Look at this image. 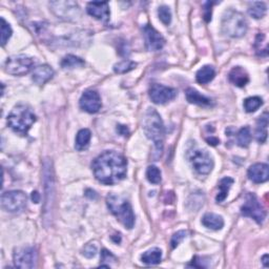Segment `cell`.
Here are the masks:
<instances>
[{
	"label": "cell",
	"instance_id": "cell-1",
	"mask_svg": "<svg viewBox=\"0 0 269 269\" xmlns=\"http://www.w3.org/2000/svg\"><path fill=\"white\" fill-rule=\"evenodd\" d=\"M91 168L98 181L102 184L113 185L125 178L127 161L119 152L106 150L95 159Z\"/></svg>",
	"mask_w": 269,
	"mask_h": 269
},
{
	"label": "cell",
	"instance_id": "cell-2",
	"mask_svg": "<svg viewBox=\"0 0 269 269\" xmlns=\"http://www.w3.org/2000/svg\"><path fill=\"white\" fill-rule=\"evenodd\" d=\"M143 131L149 140L155 144V150L157 157L159 158L163 151V141H164V125L160 115L154 108H149L146 112L143 121Z\"/></svg>",
	"mask_w": 269,
	"mask_h": 269
},
{
	"label": "cell",
	"instance_id": "cell-3",
	"mask_svg": "<svg viewBox=\"0 0 269 269\" xmlns=\"http://www.w3.org/2000/svg\"><path fill=\"white\" fill-rule=\"evenodd\" d=\"M107 207L113 215L124 225L127 229H132L134 225V215L130 202L119 194H109L106 198Z\"/></svg>",
	"mask_w": 269,
	"mask_h": 269
},
{
	"label": "cell",
	"instance_id": "cell-4",
	"mask_svg": "<svg viewBox=\"0 0 269 269\" xmlns=\"http://www.w3.org/2000/svg\"><path fill=\"white\" fill-rule=\"evenodd\" d=\"M36 122V115L28 105H18L8 116V124L15 133L27 134Z\"/></svg>",
	"mask_w": 269,
	"mask_h": 269
},
{
	"label": "cell",
	"instance_id": "cell-5",
	"mask_svg": "<svg viewBox=\"0 0 269 269\" xmlns=\"http://www.w3.org/2000/svg\"><path fill=\"white\" fill-rule=\"evenodd\" d=\"M248 23L240 12L229 10L222 18V32L231 38H240L247 32Z\"/></svg>",
	"mask_w": 269,
	"mask_h": 269
},
{
	"label": "cell",
	"instance_id": "cell-6",
	"mask_svg": "<svg viewBox=\"0 0 269 269\" xmlns=\"http://www.w3.org/2000/svg\"><path fill=\"white\" fill-rule=\"evenodd\" d=\"M187 158L198 174L209 175L212 170L213 160L207 150L192 148L187 151Z\"/></svg>",
	"mask_w": 269,
	"mask_h": 269
},
{
	"label": "cell",
	"instance_id": "cell-7",
	"mask_svg": "<svg viewBox=\"0 0 269 269\" xmlns=\"http://www.w3.org/2000/svg\"><path fill=\"white\" fill-rule=\"evenodd\" d=\"M34 60L27 55H15L5 61V72L14 76H23L33 69Z\"/></svg>",
	"mask_w": 269,
	"mask_h": 269
},
{
	"label": "cell",
	"instance_id": "cell-8",
	"mask_svg": "<svg viewBox=\"0 0 269 269\" xmlns=\"http://www.w3.org/2000/svg\"><path fill=\"white\" fill-rule=\"evenodd\" d=\"M241 212L244 217L254 219L258 224H262L266 218V211L264 207L259 202L258 198L254 194H247L244 205L241 207Z\"/></svg>",
	"mask_w": 269,
	"mask_h": 269
},
{
	"label": "cell",
	"instance_id": "cell-9",
	"mask_svg": "<svg viewBox=\"0 0 269 269\" xmlns=\"http://www.w3.org/2000/svg\"><path fill=\"white\" fill-rule=\"evenodd\" d=\"M28 202L27 194L21 191H11L1 195L2 209L10 212H19L26 209Z\"/></svg>",
	"mask_w": 269,
	"mask_h": 269
},
{
	"label": "cell",
	"instance_id": "cell-10",
	"mask_svg": "<svg viewBox=\"0 0 269 269\" xmlns=\"http://www.w3.org/2000/svg\"><path fill=\"white\" fill-rule=\"evenodd\" d=\"M50 7L54 14L64 20H77L80 16V8L74 1H52Z\"/></svg>",
	"mask_w": 269,
	"mask_h": 269
},
{
	"label": "cell",
	"instance_id": "cell-11",
	"mask_svg": "<svg viewBox=\"0 0 269 269\" xmlns=\"http://www.w3.org/2000/svg\"><path fill=\"white\" fill-rule=\"evenodd\" d=\"M37 261V253L33 247H18L14 252V264L18 268H34Z\"/></svg>",
	"mask_w": 269,
	"mask_h": 269
},
{
	"label": "cell",
	"instance_id": "cell-12",
	"mask_svg": "<svg viewBox=\"0 0 269 269\" xmlns=\"http://www.w3.org/2000/svg\"><path fill=\"white\" fill-rule=\"evenodd\" d=\"M44 182L46 192L45 204V216H46V213L51 211L54 195V175L52 169V163L48 160H45L44 163Z\"/></svg>",
	"mask_w": 269,
	"mask_h": 269
},
{
	"label": "cell",
	"instance_id": "cell-13",
	"mask_svg": "<svg viewBox=\"0 0 269 269\" xmlns=\"http://www.w3.org/2000/svg\"><path fill=\"white\" fill-rule=\"evenodd\" d=\"M177 96V90L175 89L165 87L162 84L155 83L149 89V97L152 102L157 105H164L170 100L175 99Z\"/></svg>",
	"mask_w": 269,
	"mask_h": 269
},
{
	"label": "cell",
	"instance_id": "cell-14",
	"mask_svg": "<svg viewBox=\"0 0 269 269\" xmlns=\"http://www.w3.org/2000/svg\"><path fill=\"white\" fill-rule=\"evenodd\" d=\"M143 36L145 39V45L149 51H160L165 45V39L163 36L156 30L154 28L146 24L143 27Z\"/></svg>",
	"mask_w": 269,
	"mask_h": 269
},
{
	"label": "cell",
	"instance_id": "cell-15",
	"mask_svg": "<svg viewBox=\"0 0 269 269\" xmlns=\"http://www.w3.org/2000/svg\"><path fill=\"white\" fill-rule=\"evenodd\" d=\"M102 106L101 98L96 90H87L84 91L80 98V107L83 111L90 114H95L99 112Z\"/></svg>",
	"mask_w": 269,
	"mask_h": 269
},
{
	"label": "cell",
	"instance_id": "cell-16",
	"mask_svg": "<svg viewBox=\"0 0 269 269\" xmlns=\"http://www.w3.org/2000/svg\"><path fill=\"white\" fill-rule=\"evenodd\" d=\"M88 13L93 16L96 19L100 20L102 22H107L109 20V7L107 2L101 1H91L89 2L87 7Z\"/></svg>",
	"mask_w": 269,
	"mask_h": 269
},
{
	"label": "cell",
	"instance_id": "cell-17",
	"mask_svg": "<svg viewBox=\"0 0 269 269\" xmlns=\"http://www.w3.org/2000/svg\"><path fill=\"white\" fill-rule=\"evenodd\" d=\"M247 175L254 183H264L269 178V167L264 163H255L248 168Z\"/></svg>",
	"mask_w": 269,
	"mask_h": 269
},
{
	"label": "cell",
	"instance_id": "cell-18",
	"mask_svg": "<svg viewBox=\"0 0 269 269\" xmlns=\"http://www.w3.org/2000/svg\"><path fill=\"white\" fill-rule=\"evenodd\" d=\"M54 76V70L50 65L42 64L36 66L33 70V81L38 84L42 85L47 82L50 79Z\"/></svg>",
	"mask_w": 269,
	"mask_h": 269
},
{
	"label": "cell",
	"instance_id": "cell-19",
	"mask_svg": "<svg viewBox=\"0 0 269 269\" xmlns=\"http://www.w3.org/2000/svg\"><path fill=\"white\" fill-rule=\"evenodd\" d=\"M229 81L235 84L236 87L244 88L249 81V76L247 72L241 66H236L229 73Z\"/></svg>",
	"mask_w": 269,
	"mask_h": 269
},
{
	"label": "cell",
	"instance_id": "cell-20",
	"mask_svg": "<svg viewBox=\"0 0 269 269\" xmlns=\"http://www.w3.org/2000/svg\"><path fill=\"white\" fill-rule=\"evenodd\" d=\"M186 99L189 103H193L200 106H210L212 105L211 100L203 95H201L198 90L194 89H187L186 90Z\"/></svg>",
	"mask_w": 269,
	"mask_h": 269
},
{
	"label": "cell",
	"instance_id": "cell-21",
	"mask_svg": "<svg viewBox=\"0 0 269 269\" xmlns=\"http://www.w3.org/2000/svg\"><path fill=\"white\" fill-rule=\"evenodd\" d=\"M202 224L206 228H209L212 230H219L224 226V220L221 216L216 215V213H206L202 218Z\"/></svg>",
	"mask_w": 269,
	"mask_h": 269
},
{
	"label": "cell",
	"instance_id": "cell-22",
	"mask_svg": "<svg viewBox=\"0 0 269 269\" xmlns=\"http://www.w3.org/2000/svg\"><path fill=\"white\" fill-rule=\"evenodd\" d=\"M267 126H268V113H264L256 122L255 138L260 143H264L267 139Z\"/></svg>",
	"mask_w": 269,
	"mask_h": 269
},
{
	"label": "cell",
	"instance_id": "cell-23",
	"mask_svg": "<svg viewBox=\"0 0 269 269\" xmlns=\"http://www.w3.org/2000/svg\"><path fill=\"white\" fill-rule=\"evenodd\" d=\"M215 76H216L215 69L210 65H205L203 67H201V69L197 72L195 78H197V81L200 84H207L215 78Z\"/></svg>",
	"mask_w": 269,
	"mask_h": 269
},
{
	"label": "cell",
	"instance_id": "cell-24",
	"mask_svg": "<svg viewBox=\"0 0 269 269\" xmlns=\"http://www.w3.org/2000/svg\"><path fill=\"white\" fill-rule=\"evenodd\" d=\"M141 260L144 264L157 265L162 260V252L159 248L149 249L142 254Z\"/></svg>",
	"mask_w": 269,
	"mask_h": 269
},
{
	"label": "cell",
	"instance_id": "cell-25",
	"mask_svg": "<svg viewBox=\"0 0 269 269\" xmlns=\"http://www.w3.org/2000/svg\"><path fill=\"white\" fill-rule=\"evenodd\" d=\"M234 184V179L229 178V177H225L221 181L219 182V194H217L216 197V201L218 203H221L226 198H227V194L229 192V188L231 187V185Z\"/></svg>",
	"mask_w": 269,
	"mask_h": 269
},
{
	"label": "cell",
	"instance_id": "cell-26",
	"mask_svg": "<svg viewBox=\"0 0 269 269\" xmlns=\"http://www.w3.org/2000/svg\"><path fill=\"white\" fill-rule=\"evenodd\" d=\"M90 138H91V134L90 131L88 130V128H83V130L79 131L76 136V143H75L76 149L83 150L87 149L90 144Z\"/></svg>",
	"mask_w": 269,
	"mask_h": 269
},
{
	"label": "cell",
	"instance_id": "cell-27",
	"mask_svg": "<svg viewBox=\"0 0 269 269\" xmlns=\"http://www.w3.org/2000/svg\"><path fill=\"white\" fill-rule=\"evenodd\" d=\"M237 142L241 148H247L250 144L252 142V132H250L249 126H244L239 131L237 134Z\"/></svg>",
	"mask_w": 269,
	"mask_h": 269
},
{
	"label": "cell",
	"instance_id": "cell-28",
	"mask_svg": "<svg viewBox=\"0 0 269 269\" xmlns=\"http://www.w3.org/2000/svg\"><path fill=\"white\" fill-rule=\"evenodd\" d=\"M84 65V61L79 58L75 55H67L65 56L62 61H61V66L63 67V69H76V67H81Z\"/></svg>",
	"mask_w": 269,
	"mask_h": 269
},
{
	"label": "cell",
	"instance_id": "cell-29",
	"mask_svg": "<svg viewBox=\"0 0 269 269\" xmlns=\"http://www.w3.org/2000/svg\"><path fill=\"white\" fill-rule=\"evenodd\" d=\"M267 12V7L264 2H253L248 9V13L250 16H253L255 19L264 17Z\"/></svg>",
	"mask_w": 269,
	"mask_h": 269
},
{
	"label": "cell",
	"instance_id": "cell-30",
	"mask_svg": "<svg viewBox=\"0 0 269 269\" xmlns=\"http://www.w3.org/2000/svg\"><path fill=\"white\" fill-rule=\"evenodd\" d=\"M263 105V100L260 97H249L244 101V109L247 113H254L256 109L260 108V106Z\"/></svg>",
	"mask_w": 269,
	"mask_h": 269
},
{
	"label": "cell",
	"instance_id": "cell-31",
	"mask_svg": "<svg viewBox=\"0 0 269 269\" xmlns=\"http://www.w3.org/2000/svg\"><path fill=\"white\" fill-rule=\"evenodd\" d=\"M137 66V63L132 60H123L121 62L114 65V71L117 74H125V73L131 72Z\"/></svg>",
	"mask_w": 269,
	"mask_h": 269
},
{
	"label": "cell",
	"instance_id": "cell-32",
	"mask_svg": "<svg viewBox=\"0 0 269 269\" xmlns=\"http://www.w3.org/2000/svg\"><path fill=\"white\" fill-rule=\"evenodd\" d=\"M146 177H148V180L152 184H159L161 182V172L155 165H151L148 168Z\"/></svg>",
	"mask_w": 269,
	"mask_h": 269
},
{
	"label": "cell",
	"instance_id": "cell-33",
	"mask_svg": "<svg viewBox=\"0 0 269 269\" xmlns=\"http://www.w3.org/2000/svg\"><path fill=\"white\" fill-rule=\"evenodd\" d=\"M254 47L256 50V53L261 56H266L267 55V42H265V35L264 34H259L255 38V44Z\"/></svg>",
	"mask_w": 269,
	"mask_h": 269
},
{
	"label": "cell",
	"instance_id": "cell-34",
	"mask_svg": "<svg viewBox=\"0 0 269 269\" xmlns=\"http://www.w3.org/2000/svg\"><path fill=\"white\" fill-rule=\"evenodd\" d=\"M12 28L10 24L4 20V18H1V45H5V44L9 41L12 36Z\"/></svg>",
	"mask_w": 269,
	"mask_h": 269
},
{
	"label": "cell",
	"instance_id": "cell-35",
	"mask_svg": "<svg viewBox=\"0 0 269 269\" xmlns=\"http://www.w3.org/2000/svg\"><path fill=\"white\" fill-rule=\"evenodd\" d=\"M158 15L165 26H168L172 22V12H170L169 8L166 7V5H162V7L159 8Z\"/></svg>",
	"mask_w": 269,
	"mask_h": 269
},
{
	"label": "cell",
	"instance_id": "cell-36",
	"mask_svg": "<svg viewBox=\"0 0 269 269\" xmlns=\"http://www.w3.org/2000/svg\"><path fill=\"white\" fill-rule=\"evenodd\" d=\"M186 235H187V232L185 230H180V231L177 232V234H175L173 236V238H172V241H170V244H172V247L176 248L177 246H178L179 244L181 243V241L183 239H185Z\"/></svg>",
	"mask_w": 269,
	"mask_h": 269
},
{
	"label": "cell",
	"instance_id": "cell-37",
	"mask_svg": "<svg viewBox=\"0 0 269 269\" xmlns=\"http://www.w3.org/2000/svg\"><path fill=\"white\" fill-rule=\"evenodd\" d=\"M97 254V246L93 243H90L88 245H85L83 249V254L87 256V258H94Z\"/></svg>",
	"mask_w": 269,
	"mask_h": 269
},
{
	"label": "cell",
	"instance_id": "cell-38",
	"mask_svg": "<svg viewBox=\"0 0 269 269\" xmlns=\"http://www.w3.org/2000/svg\"><path fill=\"white\" fill-rule=\"evenodd\" d=\"M115 261H116V258L111 252H108V250H106V249L102 250V252H101V263L107 262L108 265H109V262H115Z\"/></svg>",
	"mask_w": 269,
	"mask_h": 269
},
{
	"label": "cell",
	"instance_id": "cell-39",
	"mask_svg": "<svg viewBox=\"0 0 269 269\" xmlns=\"http://www.w3.org/2000/svg\"><path fill=\"white\" fill-rule=\"evenodd\" d=\"M211 5H212V2H206L205 3L204 17H205V20L207 22H209L211 19Z\"/></svg>",
	"mask_w": 269,
	"mask_h": 269
},
{
	"label": "cell",
	"instance_id": "cell-40",
	"mask_svg": "<svg viewBox=\"0 0 269 269\" xmlns=\"http://www.w3.org/2000/svg\"><path fill=\"white\" fill-rule=\"evenodd\" d=\"M117 132H118L120 134H122V136H126V134H128L127 128H126V126H124V125H118V127H117Z\"/></svg>",
	"mask_w": 269,
	"mask_h": 269
},
{
	"label": "cell",
	"instance_id": "cell-41",
	"mask_svg": "<svg viewBox=\"0 0 269 269\" xmlns=\"http://www.w3.org/2000/svg\"><path fill=\"white\" fill-rule=\"evenodd\" d=\"M206 141L209 142V145H213V146H215V145H217V144L219 143V139L211 137V138H207V139H206Z\"/></svg>",
	"mask_w": 269,
	"mask_h": 269
},
{
	"label": "cell",
	"instance_id": "cell-42",
	"mask_svg": "<svg viewBox=\"0 0 269 269\" xmlns=\"http://www.w3.org/2000/svg\"><path fill=\"white\" fill-rule=\"evenodd\" d=\"M32 200H33V202H35V203H38V202L40 201V195H39L38 192L32 193Z\"/></svg>",
	"mask_w": 269,
	"mask_h": 269
},
{
	"label": "cell",
	"instance_id": "cell-43",
	"mask_svg": "<svg viewBox=\"0 0 269 269\" xmlns=\"http://www.w3.org/2000/svg\"><path fill=\"white\" fill-rule=\"evenodd\" d=\"M268 254H265L264 256L262 258V261H263V264H264L265 267H268Z\"/></svg>",
	"mask_w": 269,
	"mask_h": 269
}]
</instances>
